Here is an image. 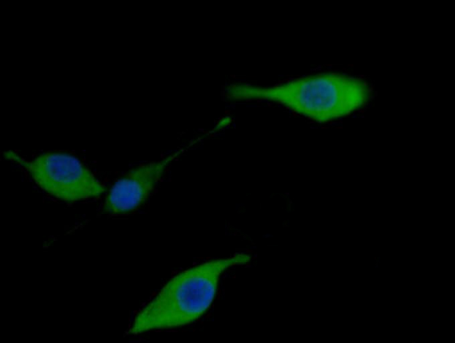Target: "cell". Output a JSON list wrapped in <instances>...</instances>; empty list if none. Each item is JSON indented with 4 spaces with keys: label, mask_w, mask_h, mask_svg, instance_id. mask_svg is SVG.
I'll return each instance as SVG.
<instances>
[{
    "label": "cell",
    "mask_w": 455,
    "mask_h": 343,
    "mask_svg": "<svg viewBox=\"0 0 455 343\" xmlns=\"http://www.w3.org/2000/svg\"><path fill=\"white\" fill-rule=\"evenodd\" d=\"M181 152L178 150L161 160L140 165L119 179L107 195L104 211L120 215L136 210L147 200L169 164Z\"/></svg>",
    "instance_id": "cell-4"
},
{
    "label": "cell",
    "mask_w": 455,
    "mask_h": 343,
    "mask_svg": "<svg viewBox=\"0 0 455 343\" xmlns=\"http://www.w3.org/2000/svg\"><path fill=\"white\" fill-rule=\"evenodd\" d=\"M371 95L365 80L337 72L305 76L270 86L233 83L224 89L227 100L274 102L319 124L352 115L365 107Z\"/></svg>",
    "instance_id": "cell-1"
},
{
    "label": "cell",
    "mask_w": 455,
    "mask_h": 343,
    "mask_svg": "<svg viewBox=\"0 0 455 343\" xmlns=\"http://www.w3.org/2000/svg\"><path fill=\"white\" fill-rule=\"evenodd\" d=\"M244 252L214 259L172 277L134 317L130 333L172 329L192 323L211 307L221 275L230 267L249 263Z\"/></svg>",
    "instance_id": "cell-2"
},
{
    "label": "cell",
    "mask_w": 455,
    "mask_h": 343,
    "mask_svg": "<svg viewBox=\"0 0 455 343\" xmlns=\"http://www.w3.org/2000/svg\"><path fill=\"white\" fill-rule=\"evenodd\" d=\"M5 157L27 170L36 184L65 202H77L100 195L105 188L94 174L76 157L63 152H46L32 160L16 153Z\"/></svg>",
    "instance_id": "cell-3"
}]
</instances>
